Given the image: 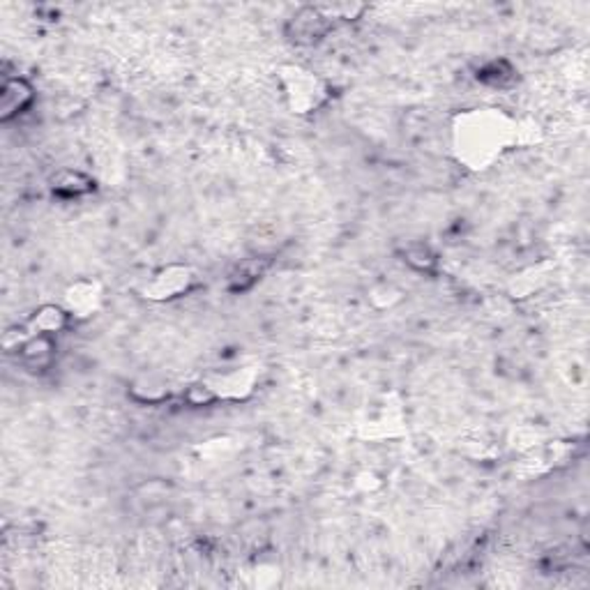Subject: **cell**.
<instances>
[{
    "mask_svg": "<svg viewBox=\"0 0 590 590\" xmlns=\"http://www.w3.org/2000/svg\"><path fill=\"white\" fill-rule=\"evenodd\" d=\"M35 100V91L26 79L16 76V79H5L3 83V92H0V118L12 120L16 116H22Z\"/></svg>",
    "mask_w": 590,
    "mask_h": 590,
    "instance_id": "cell-6",
    "label": "cell"
},
{
    "mask_svg": "<svg viewBox=\"0 0 590 590\" xmlns=\"http://www.w3.org/2000/svg\"><path fill=\"white\" fill-rule=\"evenodd\" d=\"M70 317H72L70 311L63 309V307H56V305L39 307V309L32 314L30 321H28V330H30L28 334H48V337H51V334L65 330Z\"/></svg>",
    "mask_w": 590,
    "mask_h": 590,
    "instance_id": "cell-11",
    "label": "cell"
},
{
    "mask_svg": "<svg viewBox=\"0 0 590 590\" xmlns=\"http://www.w3.org/2000/svg\"><path fill=\"white\" fill-rule=\"evenodd\" d=\"M515 79H516L515 65L505 58L489 60V63H484L482 67H478V81L480 83H484V86L505 88L510 86Z\"/></svg>",
    "mask_w": 590,
    "mask_h": 590,
    "instance_id": "cell-12",
    "label": "cell"
},
{
    "mask_svg": "<svg viewBox=\"0 0 590 590\" xmlns=\"http://www.w3.org/2000/svg\"><path fill=\"white\" fill-rule=\"evenodd\" d=\"M132 395L143 403H160L161 399L169 397V387L164 386V383L143 381V383H134Z\"/></svg>",
    "mask_w": 590,
    "mask_h": 590,
    "instance_id": "cell-14",
    "label": "cell"
},
{
    "mask_svg": "<svg viewBox=\"0 0 590 590\" xmlns=\"http://www.w3.org/2000/svg\"><path fill=\"white\" fill-rule=\"evenodd\" d=\"M280 83L284 91L286 104L293 113H311L321 108L327 102V86L325 81L318 79L314 72L305 70V67H282Z\"/></svg>",
    "mask_w": 590,
    "mask_h": 590,
    "instance_id": "cell-2",
    "label": "cell"
},
{
    "mask_svg": "<svg viewBox=\"0 0 590 590\" xmlns=\"http://www.w3.org/2000/svg\"><path fill=\"white\" fill-rule=\"evenodd\" d=\"M65 302H67V311L72 317H92L102 305V286H100V282L92 280L74 282L65 293Z\"/></svg>",
    "mask_w": 590,
    "mask_h": 590,
    "instance_id": "cell-5",
    "label": "cell"
},
{
    "mask_svg": "<svg viewBox=\"0 0 590 590\" xmlns=\"http://www.w3.org/2000/svg\"><path fill=\"white\" fill-rule=\"evenodd\" d=\"M194 282H196V274H194V270L189 268V265H167V268H161L160 273H155L151 284L145 286V295H148L151 300L167 302L189 293Z\"/></svg>",
    "mask_w": 590,
    "mask_h": 590,
    "instance_id": "cell-3",
    "label": "cell"
},
{
    "mask_svg": "<svg viewBox=\"0 0 590 590\" xmlns=\"http://www.w3.org/2000/svg\"><path fill=\"white\" fill-rule=\"evenodd\" d=\"M56 343L48 334H28L19 346L22 360L30 369H47L54 360Z\"/></svg>",
    "mask_w": 590,
    "mask_h": 590,
    "instance_id": "cell-8",
    "label": "cell"
},
{
    "mask_svg": "<svg viewBox=\"0 0 590 590\" xmlns=\"http://www.w3.org/2000/svg\"><path fill=\"white\" fill-rule=\"evenodd\" d=\"M51 189L60 199H79V196L91 194L95 189V183L91 176L76 171V169H63L51 180Z\"/></svg>",
    "mask_w": 590,
    "mask_h": 590,
    "instance_id": "cell-9",
    "label": "cell"
},
{
    "mask_svg": "<svg viewBox=\"0 0 590 590\" xmlns=\"http://www.w3.org/2000/svg\"><path fill=\"white\" fill-rule=\"evenodd\" d=\"M334 23L327 22L323 12L318 10V5L302 7V10L295 12V16L289 22L291 38L295 39V44H317L318 39H323L330 32Z\"/></svg>",
    "mask_w": 590,
    "mask_h": 590,
    "instance_id": "cell-4",
    "label": "cell"
},
{
    "mask_svg": "<svg viewBox=\"0 0 590 590\" xmlns=\"http://www.w3.org/2000/svg\"><path fill=\"white\" fill-rule=\"evenodd\" d=\"M270 268V261L264 256H254L247 261H240V265L231 270L229 274V291L233 293H242V291H249L256 284L261 277L265 274V270Z\"/></svg>",
    "mask_w": 590,
    "mask_h": 590,
    "instance_id": "cell-10",
    "label": "cell"
},
{
    "mask_svg": "<svg viewBox=\"0 0 590 590\" xmlns=\"http://www.w3.org/2000/svg\"><path fill=\"white\" fill-rule=\"evenodd\" d=\"M402 256L408 268L418 270V273H431V270L436 268V264H438L436 254L431 252L424 242H411V245H406Z\"/></svg>",
    "mask_w": 590,
    "mask_h": 590,
    "instance_id": "cell-13",
    "label": "cell"
},
{
    "mask_svg": "<svg viewBox=\"0 0 590 590\" xmlns=\"http://www.w3.org/2000/svg\"><path fill=\"white\" fill-rule=\"evenodd\" d=\"M185 402L189 403V406H210V403L220 402L217 399V395L213 392V387L208 386L205 381H199V383H192V386L185 390Z\"/></svg>",
    "mask_w": 590,
    "mask_h": 590,
    "instance_id": "cell-15",
    "label": "cell"
},
{
    "mask_svg": "<svg viewBox=\"0 0 590 590\" xmlns=\"http://www.w3.org/2000/svg\"><path fill=\"white\" fill-rule=\"evenodd\" d=\"M519 123L500 108H473L462 113L452 127L455 151L468 169H487L500 152L519 141Z\"/></svg>",
    "mask_w": 590,
    "mask_h": 590,
    "instance_id": "cell-1",
    "label": "cell"
},
{
    "mask_svg": "<svg viewBox=\"0 0 590 590\" xmlns=\"http://www.w3.org/2000/svg\"><path fill=\"white\" fill-rule=\"evenodd\" d=\"M217 399H245L254 390L256 376L249 369H233L226 374H217L213 378H205Z\"/></svg>",
    "mask_w": 590,
    "mask_h": 590,
    "instance_id": "cell-7",
    "label": "cell"
}]
</instances>
